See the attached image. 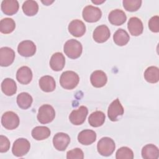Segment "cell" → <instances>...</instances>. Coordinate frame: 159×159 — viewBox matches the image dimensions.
<instances>
[{"mask_svg": "<svg viewBox=\"0 0 159 159\" xmlns=\"http://www.w3.org/2000/svg\"><path fill=\"white\" fill-rule=\"evenodd\" d=\"M80 81L78 75L73 71H66L62 73L60 78L61 86L65 89H73L76 87Z\"/></svg>", "mask_w": 159, "mask_h": 159, "instance_id": "6da1fadb", "label": "cell"}, {"mask_svg": "<svg viewBox=\"0 0 159 159\" xmlns=\"http://www.w3.org/2000/svg\"><path fill=\"white\" fill-rule=\"evenodd\" d=\"M63 51L65 55L71 59L79 58L83 51L81 43L75 39H70L67 40L64 46Z\"/></svg>", "mask_w": 159, "mask_h": 159, "instance_id": "7a4b0ae2", "label": "cell"}, {"mask_svg": "<svg viewBox=\"0 0 159 159\" xmlns=\"http://www.w3.org/2000/svg\"><path fill=\"white\" fill-rule=\"evenodd\" d=\"M55 117V109L50 104H43L39 107L37 117L40 123L42 124H48L53 121Z\"/></svg>", "mask_w": 159, "mask_h": 159, "instance_id": "3957f363", "label": "cell"}, {"mask_svg": "<svg viewBox=\"0 0 159 159\" xmlns=\"http://www.w3.org/2000/svg\"><path fill=\"white\" fill-rule=\"evenodd\" d=\"M116 148L114 141L110 137H104L101 138L98 142L97 150L98 153L104 157L110 156Z\"/></svg>", "mask_w": 159, "mask_h": 159, "instance_id": "277c9868", "label": "cell"}, {"mask_svg": "<svg viewBox=\"0 0 159 159\" xmlns=\"http://www.w3.org/2000/svg\"><path fill=\"white\" fill-rule=\"evenodd\" d=\"M19 116L12 111H7L1 117V124L6 129H15L19 126Z\"/></svg>", "mask_w": 159, "mask_h": 159, "instance_id": "5b68a950", "label": "cell"}, {"mask_svg": "<svg viewBox=\"0 0 159 159\" xmlns=\"http://www.w3.org/2000/svg\"><path fill=\"white\" fill-rule=\"evenodd\" d=\"M30 148L29 141L24 138H19L15 140L12 148L13 155L17 157H21L26 155Z\"/></svg>", "mask_w": 159, "mask_h": 159, "instance_id": "8992f818", "label": "cell"}, {"mask_svg": "<svg viewBox=\"0 0 159 159\" xmlns=\"http://www.w3.org/2000/svg\"><path fill=\"white\" fill-rule=\"evenodd\" d=\"M124 109L118 98L114 100L109 105L107 110V116L109 119L112 121H117L122 116Z\"/></svg>", "mask_w": 159, "mask_h": 159, "instance_id": "52a82bcc", "label": "cell"}, {"mask_svg": "<svg viewBox=\"0 0 159 159\" xmlns=\"http://www.w3.org/2000/svg\"><path fill=\"white\" fill-rule=\"evenodd\" d=\"M82 16L83 19L86 22H96L101 19L102 16V12L98 7L89 5L83 9Z\"/></svg>", "mask_w": 159, "mask_h": 159, "instance_id": "ba28073f", "label": "cell"}, {"mask_svg": "<svg viewBox=\"0 0 159 159\" xmlns=\"http://www.w3.org/2000/svg\"><path fill=\"white\" fill-rule=\"evenodd\" d=\"M88 113V108L84 106H81L78 109L71 111L69 116L70 121L73 125H80L85 121Z\"/></svg>", "mask_w": 159, "mask_h": 159, "instance_id": "9c48e42d", "label": "cell"}, {"mask_svg": "<svg viewBox=\"0 0 159 159\" xmlns=\"http://www.w3.org/2000/svg\"><path fill=\"white\" fill-rule=\"evenodd\" d=\"M17 52L22 57H30L35 55L36 52V45L31 40H24L18 45Z\"/></svg>", "mask_w": 159, "mask_h": 159, "instance_id": "30bf717a", "label": "cell"}, {"mask_svg": "<svg viewBox=\"0 0 159 159\" xmlns=\"http://www.w3.org/2000/svg\"><path fill=\"white\" fill-rule=\"evenodd\" d=\"M70 142V136L63 132L57 133L53 138V144L55 149L58 151L66 150Z\"/></svg>", "mask_w": 159, "mask_h": 159, "instance_id": "8fae6325", "label": "cell"}, {"mask_svg": "<svg viewBox=\"0 0 159 159\" xmlns=\"http://www.w3.org/2000/svg\"><path fill=\"white\" fill-rule=\"evenodd\" d=\"M15 52L7 47H1L0 48V65L1 66H8L14 61Z\"/></svg>", "mask_w": 159, "mask_h": 159, "instance_id": "7c38bea8", "label": "cell"}, {"mask_svg": "<svg viewBox=\"0 0 159 159\" xmlns=\"http://www.w3.org/2000/svg\"><path fill=\"white\" fill-rule=\"evenodd\" d=\"M111 32L108 27L106 25L98 26L93 34V38L97 43H104L110 37Z\"/></svg>", "mask_w": 159, "mask_h": 159, "instance_id": "4fadbf2b", "label": "cell"}, {"mask_svg": "<svg viewBox=\"0 0 159 159\" xmlns=\"http://www.w3.org/2000/svg\"><path fill=\"white\" fill-rule=\"evenodd\" d=\"M69 32L74 37H82L86 32V26L84 22L79 19L71 21L68 27Z\"/></svg>", "mask_w": 159, "mask_h": 159, "instance_id": "5bb4252c", "label": "cell"}, {"mask_svg": "<svg viewBox=\"0 0 159 159\" xmlns=\"http://www.w3.org/2000/svg\"><path fill=\"white\" fill-rule=\"evenodd\" d=\"M127 28L132 35L139 36L143 32V23L139 18L132 17H130L128 21Z\"/></svg>", "mask_w": 159, "mask_h": 159, "instance_id": "9a60e30c", "label": "cell"}, {"mask_svg": "<svg viewBox=\"0 0 159 159\" xmlns=\"http://www.w3.org/2000/svg\"><path fill=\"white\" fill-rule=\"evenodd\" d=\"M32 71L30 68L27 66H23L19 68L16 73V79L19 83L22 84H27L32 80Z\"/></svg>", "mask_w": 159, "mask_h": 159, "instance_id": "2e32d148", "label": "cell"}, {"mask_svg": "<svg viewBox=\"0 0 159 159\" xmlns=\"http://www.w3.org/2000/svg\"><path fill=\"white\" fill-rule=\"evenodd\" d=\"M90 81L94 87L102 88L107 83V77L103 71L96 70L91 73Z\"/></svg>", "mask_w": 159, "mask_h": 159, "instance_id": "e0dca14e", "label": "cell"}, {"mask_svg": "<svg viewBox=\"0 0 159 159\" xmlns=\"http://www.w3.org/2000/svg\"><path fill=\"white\" fill-rule=\"evenodd\" d=\"M108 20L112 25H121L126 21L127 16L123 11L116 9L109 12Z\"/></svg>", "mask_w": 159, "mask_h": 159, "instance_id": "ac0fdd59", "label": "cell"}, {"mask_svg": "<svg viewBox=\"0 0 159 159\" xmlns=\"http://www.w3.org/2000/svg\"><path fill=\"white\" fill-rule=\"evenodd\" d=\"M65 65V58L61 52H56L52 55L50 60V68L55 71L63 70Z\"/></svg>", "mask_w": 159, "mask_h": 159, "instance_id": "d6986e66", "label": "cell"}, {"mask_svg": "<svg viewBox=\"0 0 159 159\" xmlns=\"http://www.w3.org/2000/svg\"><path fill=\"white\" fill-rule=\"evenodd\" d=\"M96 140V134L94 130L85 129L80 132L78 135V140L82 145H89Z\"/></svg>", "mask_w": 159, "mask_h": 159, "instance_id": "ffe728a7", "label": "cell"}, {"mask_svg": "<svg viewBox=\"0 0 159 159\" xmlns=\"http://www.w3.org/2000/svg\"><path fill=\"white\" fill-rule=\"evenodd\" d=\"M1 7L4 14L7 16H12L17 12L19 5L16 0H4L1 2Z\"/></svg>", "mask_w": 159, "mask_h": 159, "instance_id": "44dd1931", "label": "cell"}, {"mask_svg": "<svg viewBox=\"0 0 159 159\" xmlns=\"http://www.w3.org/2000/svg\"><path fill=\"white\" fill-rule=\"evenodd\" d=\"M40 89L46 93L52 92L56 88V83L54 78L49 75L41 77L39 81Z\"/></svg>", "mask_w": 159, "mask_h": 159, "instance_id": "7402d4cb", "label": "cell"}, {"mask_svg": "<svg viewBox=\"0 0 159 159\" xmlns=\"http://www.w3.org/2000/svg\"><path fill=\"white\" fill-rule=\"evenodd\" d=\"M142 157L144 159H157L159 157V150L153 144H147L142 149Z\"/></svg>", "mask_w": 159, "mask_h": 159, "instance_id": "603a6c76", "label": "cell"}, {"mask_svg": "<svg viewBox=\"0 0 159 159\" xmlns=\"http://www.w3.org/2000/svg\"><path fill=\"white\" fill-rule=\"evenodd\" d=\"M1 90L4 94L8 96L16 94L17 85L15 81L11 78H5L1 83Z\"/></svg>", "mask_w": 159, "mask_h": 159, "instance_id": "cb8c5ba5", "label": "cell"}, {"mask_svg": "<svg viewBox=\"0 0 159 159\" xmlns=\"http://www.w3.org/2000/svg\"><path fill=\"white\" fill-rule=\"evenodd\" d=\"M106 116L104 112L96 111L92 112L88 117V122L91 126L93 127H98L101 126L105 122Z\"/></svg>", "mask_w": 159, "mask_h": 159, "instance_id": "d4e9b609", "label": "cell"}, {"mask_svg": "<svg viewBox=\"0 0 159 159\" xmlns=\"http://www.w3.org/2000/svg\"><path fill=\"white\" fill-rule=\"evenodd\" d=\"M50 130L45 126H37L34 127L31 132L32 137L37 140H42L50 137Z\"/></svg>", "mask_w": 159, "mask_h": 159, "instance_id": "484cf974", "label": "cell"}, {"mask_svg": "<svg viewBox=\"0 0 159 159\" xmlns=\"http://www.w3.org/2000/svg\"><path fill=\"white\" fill-rule=\"evenodd\" d=\"M113 40L118 46H124L129 42L130 37L127 31L122 29H119L115 32L113 35Z\"/></svg>", "mask_w": 159, "mask_h": 159, "instance_id": "4316f807", "label": "cell"}, {"mask_svg": "<svg viewBox=\"0 0 159 159\" xmlns=\"http://www.w3.org/2000/svg\"><path fill=\"white\" fill-rule=\"evenodd\" d=\"M145 80L150 83H156L159 80V69L155 66L148 67L144 72Z\"/></svg>", "mask_w": 159, "mask_h": 159, "instance_id": "83f0119b", "label": "cell"}, {"mask_svg": "<svg viewBox=\"0 0 159 159\" xmlns=\"http://www.w3.org/2000/svg\"><path fill=\"white\" fill-rule=\"evenodd\" d=\"M32 102V97L27 93H21L17 96V104L18 106L22 109L29 108L31 106Z\"/></svg>", "mask_w": 159, "mask_h": 159, "instance_id": "f1b7e54d", "label": "cell"}, {"mask_svg": "<svg viewBox=\"0 0 159 159\" xmlns=\"http://www.w3.org/2000/svg\"><path fill=\"white\" fill-rule=\"evenodd\" d=\"M23 12L27 16H35L39 11V5L35 1H25L22 6Z\"/></svg>", "mask_w": 159, "mask_h": 159, "instance_id": "f546056e", "label": "cell"}, {"mask_svg": "<svg viewBox=\"0 0 159 159\" xmlns=\"http://www.w3.org/2000/svg\"><path fill=\"white\" fill-rule=\"evenodd\" d=\"M16 28L15 21L11 18H4L0 21V31L4 34L12 32Z\"/></svg>", "mask_w": 159, "mask_h": 159, "instance_id": "4dcf8cb0", "label": "cell"}, {"mask_svg": "<svg viewBox=\"0 0 159 159\" xmlns=\"http://www.w3.org/2000/svg\"><path fill=\"white\" fill-rule=\"evenodd\" d=\"M117 159H133V151L127 147H122L119 148L116 153Z\"/></svg>", "mask_w": 159, "mask_h": 159, "instance_id": "1f68e13d", "label": "cell"}, {"mask_svg": "<svg viewBox=\"0 0 159 159\" xmlns=\"http://www.w3.org/2000/svg\"><path fill=\"white\" fill-rule=\"evenodd\" d=\"M142 1L140 0H124L122 1L123 7L129 12H134L139 9Z\"/></svg>", "mask_w": 159, "mask_h": 159, "instance_id": "d6a6232c", "label": "cell"}, {"mask_svg": "<svg viewBox=\"0 0 159 159\" xmlns=\"http://www.w3.org/2000/svg\"><path fill=\"white\" fill-rule=\"evenodd\" d=\"M84 158V153L80 148H75L69 150L66 153L67 159H83Z\"/></svg>", "mask_w": 159, "mask_h": 159, "instance_id": "836d02e7", "label": "cell"}, {"mask_svg": "<svg viewBox=\"0 0 159 159\" xmlns=\"http://www.w3.org/2000/svg\"><path fill=\"white\" fill-rule=\"evenodd\" d=\"M149 29L155 33L159 32V17L158 16H153L148 21Z\"/></svg>", "mask_w": 159, "mask_h": 159, "instance_id": "e575fe53", "label": "cell"}, {"mask_svg": "<svg viewBox=\"0 0 159 159\" xmlns=\"http://www.w3.org/2000/svg\"><path fill=\"white\" fill-rule=\"evenodd\" d=\"M10 148V141L4 135H0V152L4 153L9 150Z\"/></svg>", "mask_w": 159, "mask_h": 159, "instance_id": "d590c367", "label": "cell"}, {"mask_svg": "<svg viewBox=\"0 0 159 159\" xmlns=\"http://www.w3.org/2000/svg\"><path fill=\"white\" fill-rule=\"evenodd\" d=\"M42 3H43L45 5H46V6H49L50 4H52V2H53V1H42Z\"/></svg>", "mask_w": 159, "mask_h": 159, "instance_id": "8d00e7d4", "label": "cell"}, {"mask_svg": "<svg viewBox=\"0 0 159 159\" xmlns=\"http://www.w3.org/2000/svg\"><path fill=\"white\" fill-rule=\"evenodd\" d=\"M105 1H92V2L94 3V4H102L103 2H104Z\"/></svg>", "mask_w": 159, "mask_h": 159, "instance_id": "74e56055", "label": "cell"}]
</instances>
